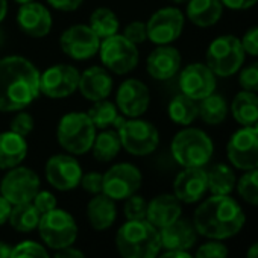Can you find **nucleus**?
Returning <instances> with one entry per match:
<instances>
[{"label": "nucleus", "mask_w": 258, "mask_h": 258, "mask_svg": "<svg viewBox=\"0 0 258 258\" xmlns=\"http://www.w3.org/2000/svg\"><path fill=\"white\" fill-rule=\"evenodd\" d=\"M11 210H13V204L0 195V225H4V223L8 222Z\"/></svg>", "instance_id": "nucleus-48"}, {"label": "nucleus", "mask_w": 258, "mask_h": 258, "mask_svg": "<svg viewBox=\"0 0 258 258\" xmlns=\"http://www.w3.org/2000/svg\"><path fill=\"white\" fill-rule=\"evenodd\" d=\"M127 41H131L133 44L139 46V44H143L146 40H148V26L145 22H140V20H134L131 23H127L123 29V34H121Z\"/></svg>", "instance_id": "nucleus-40"}, {"label": "nucleus", "mask_w": 258, "mask_h": 258, "mask_svg": "<svg viewBox=\"0 0 258 258\" xmlns=\"http://www.w3.org/2000/svg\"><path fill=\"white\" fill-rule=\"evenodd\" d=\"M88 26L94 31V34L100 40H103L118 34L120 22L115 13L111 11L109 8H97L91 13Z\"/></svg>", "instance_id": "nucleus-34"}, {"label": "nucleus", "mask_w": 258, "mask_h": 258, "mask_svg": "<svg viewBox=\"0 0 258 258\" xmlns=\"http://www.w3.org/2000/svg\"><path fill=\"white\" fill-rule=\"evenodd\" d=\"M81 72L70 64H55L40 73V93L50 99L72 96L79 85Z\"/></svg>", "instance_id": "nucleus-15"}, {"label": "nucleus", "mask_w": 258, "mask_h": 258, "mask_svg": "<svg viewBox=\"0 0 258 258\" xmlns=\"http://www.w3.org/2000/svg\"><path fill=\"white\" fill-rule=\"evenodd\" d=\"M181 201L175 195H158L148 204L146 220L161 229L181 217Z\"/></svg>", "instance_id": "nucleus-24"}, {"label": "nucleus", "mask_w": 258, "mask_h": 258, "mask_svg": "<svg viewBox=\"0 0 258 258\" xmlns=\"http://www.w3.org/2000/svg\"><path fill=\"white\" fill-rule=\"evenodd\" d=\"M170 2H173V4H178V5H179V4H187L188 0H170Z\"/></svg>", "instance_id": "nucleus-56"}, {"label": "nucleus", "mask_w": 258, "mask_h": 258, "mask_svg": "<svg viewBox=\"0 0 258 258\" xmlns=\"http://www.w3.org/2000/svg\"><path fill=\"white\" fill-rule=\"evenodd\" d=\"M34 127H35L34 117L28 111H25V109L17 111V114L13 117V120L10 123V131L16 133V134H19V136H22L25 139L29 134H32Z\"/></svg>", "instance_id": "nucleus-39"}, {"label": "nucleus", "mask_w": 258, "mask_h": 258, "mask_svg": "<svg viewBox=\"0 0 258 258\" xmlns=\"http://www.w3.org/2000/svg\"><path fill=\"white\" fill-rule=\"evenodd\" d=\"M99 56L103 67L109 73L115 75L131 73L140 61V52L137 46L127 41L120 34L100 40Z\"/></svg>", "instance_id": "nucleus-8"}, {"label": "nucleus", "mask_w": 258, "mask_h": 258, "mask_svg": "<svg viewBox=\"0 0 258 258\" xmlns=\"http://www.w3.org/2000/svg\"><path fill=\"white\" fill-rule=\"evenodd\" d=\"M160 258H195L187 250H167Z\"/></svg>", "instance_id": "nucleus-50"}, {"label": "nucleus", "mask_w": 258, "mask_h": 258, "mask_svg": "<svg viewBox=\"0 0 258 258\" xmlns=\"http://www.w3.org/2000/svg\"><path fill=\"white\" fill-rule=\"evenodd\" d=\"M79 185L90 195H99L103 187V175L99 172H88L82 175Z\"/></svg>", "instance_id": "nucleus-43"}, {"label": "nucleus", "mask_w": 258, "mask_h": 258, "mask_svg": "<svg viewBox=\"0 0 258 258\" xmlns=\"http://www.w3.org/2000/svg\"><path fill=\"white\" fill-rule=\"evenodd\" d=\"M120 149L121 143L117 131H112V129H103L100 134H96L91 146L94 160L100 163H109L111 160H114L118 155Z\"/></svg>", "instance_id": "nucleus-31"}, {"label": "nucleus", "mask_w": 258, "mask_h": 258, "mask_svg": "<svg viewBox=\"0 0 258 258\" xmlns=\"http://www.w3.org/2000/svg\"><path fill=\"white\" fill-rule=\"evenodd\" d=\"M44 173L47 182L59 191L76 188L84 175L79 161L70 154H56L50 157L46 163Z\"/></svg>", "instance_id": "nucleus-16"}, {"label": "nucleus", "mask_w": 258, "mask_h": 258, "mask_svg": "<svg viewBox=\"0 0 258 258\" xmlns=\"http://www.w3.org/2000/svg\"><path fill=\"white\" fill-rule=\"evenodd\" d=\"M5 44V32L0 29V47H2Z\"/></svg>", "instance_id": "nucleus-54"}, {"label": "nucleus", "mask_w": 258, "mask_h": 258, "mask_svg": "<svg viewBox=\"0 0 258 258\" xmlns=\"http://www.w3.org/2000/svg\"><path fill=\"white\" fill-rule=\"evenodd\" d=\"M229 112V106L223 96L211 93L210 96L204 97L198 103V117L202 118L204 123L216 126L220 124Z\"/></svg>", "instance_id": "nucleus-30"}, {"label": "nucleus", "mask_w": 258, "mask_h": 258, "mask_svg": "<svg viewBox=\"0 0 258 258\" xmlns=\"http://www.w3.org/2000/svg\"><path fill=\"white\" fill-rule=\"evenodd\" d=\"M87 217L96 231H105L111 228L117 217L115 202L103 193L94 195L87 205Z\"/></svg>", "instance_id": "nucleus-27"}, {"label": "nucleus", "mask_w": 258, "mask_h": 258, "mask_svg": "<svg viewBox=\"0 0 258 258\" xmlns=\"http://www.w3.org/2000/svg\"><path fill=\"white\" fill-rule=\"evenodd\" d=\"M115 105L127 118L142 117L151 105V93L148 85L134 78L123 81L115 93Z\"/></svg>", "instance_id": "nucleus-17"}, {"label": "nucleus", "mask_w": 258, "mask_h": 258, "mask_svg": "<svg viewBox=\"0 0 258 258\" xmlns=\"http://www.w3.org/2000/svg\"><path fill=\"white\" fill-rule=\"evenodd\" d=\"M118 108L115 103L103 99V100H97L93 102V106L87 111L88 117L91 118V121L94 123L96 129H109L111 126L115 124V121L118 120Z\"/></svg>", "instance_id": "nucleus-35"}, {"label": "nucleus", "mask_w": 258, "mask_h": 258, "mask_svg": "<svg viewBox=\"0 0 258 258\" xmlns=\"http://www.w3.org/2000/svg\"><path fill=\"white\" fill-rule=\"evenodd\" d=\"M173 160L182 167H204L214 154L213 140L198 127L185 126L179 131L170 145Z\"/></svg>", "instance_id": "nucleus-5"}, {"label": "nucleus", "mask_w": 258, "mask_h": 258, "mask_svg": "<svg viewBox=\"0 0 258 258\" xmlns=\"http://www.w3.org/2000/svg\"><path fill=\"white\" fill-rule=\"evenodd\" d=\"M185 25V17L181 10L166 7L155 11L148 20V40L157 46H166L176 41Z\"/></svg>", "instance_id": "nucleus-13"}, {"label": "nucleus", "mask_w": 258, "mask_h": 258, "mask_svg": "<svg viewBox=\"0 0 258 258\" xmlns=\"http://www.w3.org/2000/svg\"><path fill=\"white\" fill-rule=\"evenodd\" d=\"M208 191V179L204 167H184L173 182V195L184 204H195Z\"/></svg>", "instance_id": "nucleus-20"}, {"label": "nucleus", "mask_w": 258, "mask_h": 258, "mask_svg": "<svg viewBox=\"0 0 258 258\" xmlns=\"http://www.w3.org/2000/svg\"><path fill=\"white\" fill-rule=\"evenodd\" d=\"M223 8L232 10V11H244L258 4V0H220Z\"/></svg>", "instance_id": "nucleus-47"}, {"label": "nucleus", "mask_w": 258, "mask_h": 258, "mask_svg": "<svg viewBox=\"0 0 258 258\" xmlns=\"http://www.w3.org/2000/svg\"><path fill=\"white\" fill-rule=\"evenodd\" d=\"M32 204L40 211V214H44V213H49L56 208V198L53 193L43 190L35 195V198L32 199Z\"/></svg>", "instance_id": "nucleus-44"}, {"label": "nucleus", "mask_w": 258, "mask_h": 258, "mask_svg": "<svg viewBox=\"0 0 258 258\" xmlns=\"http://www.w3.org/2000/svg\"><path fill=\"white\" fill-rule=\"evenodd\" d=\"M61 50L75 61H85L99 53L100 38L88 25H72L59 37Z\"/></svg>", "instance_id": "nucleus-14"}, {"label": "nucleus", "mask_w": 258, "mask_h": 258, "mask_svg": "<svg viewBox=\"0 0 258 258\" xmlns=\"http://www.w3.org/2000/svg\"><path fill=\"white\" fill-rule=\"evenodd\" d=\"M97 129L87 112L73 111L59 118L56 126V140L70 155H84L91 151Z\"/></svg>", "instance_id": "nucleus-4"}, {"label": "nucleus", "mask_w": 258, "mask_h": 258, "mask_svg": "<svg viewBox=\"0 0 258 258\" xmlns=\"http://www.w3.org/2000/svg\"><path fill=\"white\" fill-rule=\"evenodd\" d=\"M185 14L195 26L211 28L222 19L223 5L220 0H188Z\"/></svg>", "instance_id": "nucleus-26"}, {"label": "nucleus", "mask_w": 258, "mask_h": 258, "mask_svg": "<svg viewBox=\"0 0 258 258\" xmlns=\"http://www.w3.org/2000/svg\"><path fill=\"white\" fill-rule=\"evenodd\" d=\"M28 155V142L25 137L5 131L0 133V170H10L23 163Z\"/></svg>", "instance_id": "nucleus-25"}, {"label": "nucleus", "mask_w": 258, "mask_h": 258, "mask_svg": "<svg viewBox=\"0 0 258 258\" xmlns=\"http://www.w3.org/2000/svg\"><path fill=\"white\" fill-rule=\"evenodd\" d=\"M114 127L118 134L121 148L134 157L151 155L160 145L158 129L151 121L140 117L127 120L118 117Z\"/></svg>", "instance_id": "nucleus-6"}, {"label": "nucleus", "mask_w": 258, "mask_h": 258, "mask_svg": "<svg viewBox=\"0 0 258 258\" xmlns=\"http://www.w3.org/2000/svg\"><path fill=\"white\" fill-rule=\"evenodd\" d=\"M243 50L246 55L258 56V26H253L244 32V35L240 38Z\"/></svg>", "instance_id": "nucleus-45"}, {"label": "nucleus", "mask_w": 258, "mask_h": 258, "mask_svg": "<svg viewBox=\"0 0 258 258\" xmlns=\"http://www.w3.org/2000/svg\"><path fill=\"white\" fill-rule=\"evenodd\" d=\"M11 250H13V247L8 243L0 241V258H10L11 256Z\"/></svg>", "instance_id": "nucleus-51"}, {"label": "nucleus", "mask_w": 258, "mask_h": 258, "mask_svg": "<svg viewBox=\"0 0 258 258\" xmlns=\"http://www.w3.org/2000/svg\"><path fill=\"white\" fill-rule=\"evenodd\" d=\"M235 187L244 202L258 207V169L246 170Z\"/></svg>", "instance_id": "nucleus-36"}, {"label": "nucleus", "mask_w": 258, "mask_h": 258, "mask_svg": "<svg viewBox=\"0 0 258 258\" xmlns=\"http://www.w3.org/2000/svg\"><path fill=\"white\" fill-rule=\"evenodd\" d=\"M84 0H47V4L58 10V11H64V13H72L76 11L81 5H82Z\"/></svg>", "instance_id": "nucleus-46"}, {"label": "nucleus", "mask_w": 258, "mask_h": 258, "mask_svg": "<svg viewBox=\"0 0 258 258\" xmlns=\"http://www.w3.org/2000/svg\"><path fill=\"white\" fill-rule=\"evenodd\" d=\"M234 120L240 126H250L258 123V94L252 91H238L229 108Z\"/></svg>", "instance_id": "nucleus-28"}, {"label": "nucleus", "mask_w": 258, "mask_h": 258, "mask_svg": "<svg viewBox=\"0 0 258 258\" xmlns=\"http://www.w3.org/2000/svg\"><path fill=\"white\" fill-rule=\"evenodd\" d=\"M195 258H228V247L220 240H211L198 249Z\"/></svg>", "instance_id": "nucleus-42"}, {"label": "nucleus", "mask_w": 258, "mask_h": 258, "mask_svg": "<svg viewBox=\"0 0 258 258\" xmlns=\"http://www.w3.org/2000/svg\"><path fill=\"white\" fill-rule=\"evenodd\" d=\"M115 246L121 258H157L160 253V229L146 219L127 220L115 234Z\"/></svg>", "instance_id": "nucleus-3"}, {"label": "nucleus", "mask_w": 258, "mask_h": 258, "mask_svg": "<svg viewBox=\"0 0 258 258\" xmlns=\"http://www.w3.org/2000/svg\"><path fill=\"white\" fill-rule=\"evenodd\" d=\"M40 219H41V214L34 207V204L26 202V204L13 205L8 222L19 232H31L35 228H38Z\"/></svg>", "instance_id": "nucleus-33"}, {"label": "nucleus", "mask_w": 258, "mask_h": 258, "mask_svg": "<svg viewBox=\"0 0 258 258\" xmlns=\"http://www.w3.org/2000/svg\"><path fill=\"white\" fill-rule=\"evenodd\" d=\"M114 87L111 73L100 66H91L79 75L78 90L82 97L90 102H97L108 99Z\"/></svg>", "instance_id": "nucleus-22"}, {"label": "nucleus", "mask_w": 258, "mask_h": 258, "mask_svg": "<svg viewBox=\"0 0 258 258\" xmlns=\"http://www.w3.org/2000/svg\"><path fill=\"white\" fill-rule=\"evenodd\" d=\"M19 5H25V4H29V2H34V0H16Z\"/></svg>", "instance_id": "nucleus-55"}, {"label": "nucleus", "mask_w": 258, "mask_h": 258, "mask_svg": "<svg viewBox=\"0 0 258 258\" xmlns=\"http://www.w3.org/2000/svg\"><path fill=\"white\" fill-rule=\"evenodd\" d=\"M8 14V0H0V23L5 20Z\"/></svg>", "instance_id": "nucleus-52"}, {"label": "nucleus", "mask_w": 258, "mask_h": 258, "mask_svg": "<svg viewBox=\"0 0 258 258\" xmlns=\"http://www.w3.org/2000/svg\"><path fill=\"white\" fill-rule=\"evenodd\" d=\"M244 213L238 202L228 196L213 195L195 211L193 225L198 234L211 240L234 237L244 225Z\"/></svg>", "instance_id": "nucleus-2"}, {"label": "nucleus", "mask_w": 258, "mask_h": 258, "mask_svg": "<svg viewBox=\"0 0 258 258\" xmlns=\"http://www.w3.org/2000/svg\"><path fill=\"white\" fill-rule=\"evenodd\" d=\"M216 85H217L216 75L210 70L207 64L202 62H195L187 66L179 75L181 93L196 102L214 93Z\"/></svg>", "instance_id": "nucleus-18"}, {"label": "nucleus", "mask_w": 258, "mask_h": 258, "mask_svg": "<svg viewBox=\"0 0 258 258\" xmlns=\"http://www.w3.org/2000/svg\"><path fill=\"white\" fill-rule=\"evenodd\" d=\"M238 84L241 90L258 93V61L244 67L238 75Z\"/></svg>", "instance_id": "nucleus-41"}, {"label": "nucleus", "mask_w": 258, "mask_h": 258, "mask_svg": "<svg viewBox=\"0 0 258 258\" xmlns=\"http://www.w3.org/2000/svg\"><path fill=\"white\" fill-rule=\"evenodd\" d=\"M55 258H87V256L79 249H75V247L69 246V247L59 249L58 253L55 255Z\"/></svg>", "instance_id": "nucleus-49"}, {"label": "nucleus", "mask_w": 258, "mask_h": 258, "mask_svg": "<svg viewBox=\"0 0 258 258\" xmlns=\"http://www.w3.org/2000/svg\"><path fill=\"white\" fill-rule=\"evenodd\" d=\"M207 179H208V190L211 191V195H217V196L231 195L237 185V176L234 170L223 163L214 164L207 172Z\"/></svg>", "instance_id": "nucleus-29"}, {"label": "nucleus", "mask_w": 258, "mask_h": 258, "mask_svg": "<svg viewBox=\"0 0 258 258\" xmlns=\"http://www.w3.org/2000/svg\"><path fill=\"white\" fill-rule=\"evenodd\" d=\"M167 114L173 123L179 126H190L198 118V102L181 93L169 102Z\"/></svg>", "instance_id": "nucleus-32"}, {"label": "nucleus", "mask_w": 258, "mask_h": 258, "mask_svg": "<svg viewBox=\"0 0 258 258\" xmlns=\"http://www.w3.org/2000/svg\"><path fill=\"white\" fill-rule=\"evenodd\" d=\"M124 216L127 220H143L148 214V202L137 193L124 199Z\"/></svg>", "instance_id": "nucleus-38"}, {"label": "nucleus", "mask_w": 258, "mask_h": 258, "mask_svg": "<svg viewBox=\"0 0 258 258\" xmlns=\"http://www.w3.org/2000/svg\"><path fill=\"white\" fill-rule=\"evenodd\" d=\"M161 246L167 250H188L195 246L198 231L195 225L185 219H176L170 225L160 229Z\"/></svg>", "instance_id": "nucleus-23"}, {"label": "nucleus", "mask_w": 258, "mask_h": 258, "mask_svg": "<svg viewBox=\"0 0 258 258\" xmlns=\"http://www.w3.org/2000/svg\"><path fill=\"white\" fill-rule=\"evenodd\" d=\"M17 25L23 34L32 38H43L52 31L53 19L50 11L38 2L20 5L17 13Z\"/></svg>", "instance_id": "nucleus-19"}, {"label": "nucleus", "mask_w": 258, "mask_h": 258, "mask_svg": "<svg viewBox=\"0 0 258 258\" xmlns=\"http://www.w3.org/2000/svg\"><path fill=\"white\" fill-rule=\"evenodd\" d=\"M246 258H258V241L253 243V244L247 249Z\"/></svg>", "instance_id": "nucleus-53"}, {"label": "nucleus", "mask_w": 258, "mask_h": 258, "mask_svg": "<svg viewBox=\"0 0 258 258\" xmlns=\"http://www.w3.org/2000/svg\"><path fill=\"white\" fill-rule=\"evenodd\" d=\"M181 53L176 47L166 44L155 47L148 59H146V70L155 81H169L172 79L181 69Z\"/></svg>", "instance_id": "nucleus-21"}, {"label": "nucleus", "mask_w": 258, "mask_h": 258, "mask_svg": "<svg viewBox=\"0 0 258 258\" xmlns=\"http://www.w3.org/2000/svg\"><path fill=\"white\" fill-rule=\"evenodd\" d=\"M40 178L32 169L17 166L10 169L0 181V195L13 205L32 202L40 191Z\"/></svg>", "instance_id": "nucleus-12"}, {"label": "nucleus", "mask_w": 258, "mask_h": 258, "mask_svg": "<svg viewBox=\"0 0 258 258\" xmlns=\"http://www.w3.org/2000/svg\"><path fill=\"white\" fill-rule=\"evenodd\" d=\"M226 155L238 170L258 169V123L237 129L228 140Z\"/></svg>", "instance_id": "nucleus-10"}, {"label": "nucleus", "mask_w": 258, "mask_h": 258, "mask_svg": "<svg viewBox=\"0 0 258 258\" xmlns=\"http://www.w3.org/2000/svg\"><path fill=\"white\" fill-rule=\"evenodd\" d=\"M246 53L240 38L234 35H220L214 38L207 49V66L219 78H229L235 75L243 62Z\"/></svg>", "instance_id": "nucleus-7"}, {"label": "nucleus", "mask_w": 258, "mask_h": 258, "mask_svg": "<svg viewBox=\"0 0 258 258\" xmlns=\"http://www.w3.org/2000/svg\"><path fill=\"white\" fill-rule=\"evenodd\" d=\"M38 231L43 241L55 250L72 246L78 237V225L73 216L59 208L41 214Z\"/></svg>", "instance_id": "nucleus-9"}, {"label": "nucleus", "mask_w": 258, "mask_h": 258, "mask_svg": "<svg viewBox=\"0 0 258 258\" xmlns=\"http://www.w3.org/2000/svg\"><path fill=\"white\" fill-rule=\"evenodd\" d=\"M40 73L25 56L10 55L0 59V111L26 109L41 94Z\"/></svg>", "instance_id": "nucleus-1"}, {"label": "nucleus", "mask_w": 258, "mask_h": 258, "mask_svg": "<svg viewBox=\"0 0 258 258\" xmlns=\"http://www.w3.org/2000/svg\"><path fill=\"white\" fill-rule=\"evenodd\" d=\"M143 182L142 172L131 163L114 164L103 173L102 193L112 201H124L136 195Z\"/></svg>", "instance_id": "nucleus-11"}, {"label": "nucleus", "mask_w": 258, "mask_h": 258, "mask_svg": "<svg viewBox=\"0 0 258 258\" xmlns=\"http://www.w3.org/2000/svg\"><path fill=\"white\" fill-rule=\"evenodd\" d=\"M10 258H50L46 247L37 241H22L13 247Z\"/></svg>", "instance_id": "nucleus-37"}]
</instances>
